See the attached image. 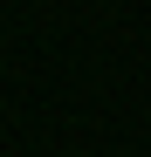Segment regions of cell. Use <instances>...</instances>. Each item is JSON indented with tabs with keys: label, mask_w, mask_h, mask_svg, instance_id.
I'll return each mask as SVG.
<instances>
[]
</instances>
